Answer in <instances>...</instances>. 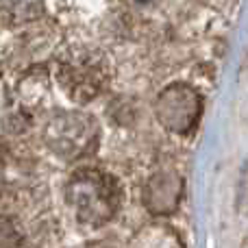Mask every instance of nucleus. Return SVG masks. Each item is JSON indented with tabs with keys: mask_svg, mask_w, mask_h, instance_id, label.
I'll list each match as a JSON object with an SVG mask.
<instances>
[{
	"mask_svg": "<svg viewBox=\"0 0 248 248\" xmlns=\"http://www.w3.org/2000/svg\"><path fill=\"white\" fill-rule=\"evenodd\" d=\"M65 202L78 222L103 227L122 205V187L111 172L103 168H78L65 183Z\"/></svg>",
	"mask_w": 248,
	"mask_h": 248,
	"instance_id": "nucleus-1",
	"label": "nucleus"
},
{
	"mask_svg": "<svg viewBox=\"0 0 248 248\" xmlns=\"http://www.w3.org/2000/svg\"><path fill=\"white\" fill-rule=\"evenodd\" d=\"M42 141L55 157L77 161L98 148L100 126L83 111H55L42 126Z\"/></svg>",
	"mask_w": 248,
	"mask_h": 248,
	"instance_id": "nucleus-2",
	"label": "nucleus"
},
{
	"mask_svg": "<svg viewBox=\"0 0 248 248\" xmlns=\"http://www.w3.org/2000/svg\"><path fill=\"white\" fill-rule=\"evenodd\" d=\"M59 85L77 105H87L98 98L109 83V68L103 57L94 52H77L59 65Z\"/></svg>",
	"mask_w": 248,
	"mask_h": 248,
	"instance_id": "nucleus-3",
	"label": "nucleus"
},
{
	"mask_svg": "<svg viewBox=\"0 0 248 248\" xmlns=\"http://www.w3.org/2000/svg\"><path fill=\"white\" fill-rule=\"evenodd\" d=\"M202 98L192 85L172 83L155 100V118L174 135H189L201 122Z\"/></svg>",
	"mask_w": 248,
	"mask_h": 248,
	"instance_id": "nucleus-4",
	"label": "nucleus"
},
{
	"mask_svg": "<svg viewBox=\"0 0 248 248\" xmlns=\"http://www.w3.org/2000/svg\"><path fill=\"white\" fill-rule=\"evenodd\" d=\"M183 198V179L174 170H159L144 185V207L155 216H166Z\"/></svg>",
	"mask_w": 248,
	"mask_h": 248,
	"instance_id": "nucleus-5",
	"label": "nucleus"
},
{
	"mask_svg": "<svg viewBox=\"0 0 248 248\" xmlns=\"http://www.w3.org/2000/svg\"><path fill=\"white\" fill-rule=\"evenodd\" d=\"M44 0H0V22L22 26L42 16Z\"/></svg>",
	"mask_w": 248,
	"mask_h": 248,
	"instance_id": "nucleus-6",
	"label": "nucleus"
},
{
	"mask_svg": "<svg viewBox=\"0 0 248 248\" xmlns=\"http://www.w3.org/2000/svg\"><path fill=\"white\" fill-rule=\"evenodd\" d=\"M20 240L16 227L9 222V218H0V248H13Z\"/></svg>",
	"mask_w": 248,
	"mask_h": 248,
	"instance_id": "nucleus-7",
	"label": "nucleus"
},
{
	"mask_svg": "<svg viewBox=\"0 0 248 248\" xmlns=\"http://www.w3.org/2000/svg\"><path fill=\"white\" fill-rule=\"evenodd\" d=\"M85 248H122V244L113 240H96V242H90Z\"/></svg>",
	"mask_w": 248,
	"mask_h": 248,
	"instance_id": "nucleus-8",
	"label": "nucleus"
},
{
	"mask_svg": "<svg viewBox=\"0 0 248 248\" xmlns=\"http://www.w3.org/2000/svg\"><path fill=\"white\" fill-rule=\"evenodd\" d=\"M0 194H2V187H0Z\"/></svg>",
	"mask_w": 248,
	"mask_h": 248,
	"instance_id": "nucleus-9",
	"label": "nucleus"
}]
</instances>
